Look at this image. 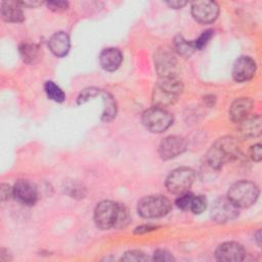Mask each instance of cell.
<instances>
[{
	"label": "cell",
	"mask_w": 262,
	"mask_h": 262,
	"mask_svg": "<svg viewBox=\"0 0 262 262\" xmlns=\"http://www.w3.org/2000/svg\"><path fill=\"white\" fill-rule=\"evenodd\" d=\"M253 107V100L249 97L236 98L230 105L229 117L231 121L239 123L242 120L247 118Z\"/></svg>",
	"instance_id": "16"
},
{
	"label": "cell",
	"mask_w": 262,
	"mask_h": 262,
	"mask_svg": "<svg viewBox=\"0 0 262 262\" xmlns=\"http://www.w3.org/2000/svg\"><path fill=\"white\" fill-rule=\"evenodd\" d=\"M259 196V188L251 181L242 180L232 184L227 198L236 208H248L254 205Z\"/></svg>",
	"instance_id": "3"
},
{
	"label": "cell",
	"mask_w": 262,
	"mask_h": 262,
	"mask_svg": "<svg viewBox=\"0 0 262 262\" xmlns=\"http://www.w3.org/2000/svg\"><path fill=\"white\" fill-rule=\"evenodd\" d=\"M19 1H5L1 4V16L7 23H21L25 18Z\"/></svg>",
	"instance_id": "18"
},
{
	"label": "cell",
	"mask_w": 262,
	"mask_h": 262,
	"mask_svg": "<svg viewBox=\"0 0 262 262\" xmlns=\"http://www.w3.org/2000/svg\"><path fill=\"white\" fill-rule=\"evenodd\" d=\"M63 189H64V192L69 194L71 198L81 199V198H84V195L86 194L85 187L80 182L73 181V180H69L64 182Z\"/></svg>",
	"instance_id": "24"
},
{
	"label": "cell",
	"mask_w": 262,
	"mask_h": 262,
	"mask_svg": "<svg viewBox=\"0 0 262 262\" xmlns=\"http://www.w3.org/2000/svg\"><path fill=\"white\" fill-rule=\"evenodd\" d=\"M167 4L172 8L178 9V8H182L184 5H186V2L185 1H170V2H167Z\"/></svg>",
	"instance_id": "37"
},
{
	"label": "cell",
	"mask_w": 262,
	"mask_h": 262,
	"mask_svg": "<svg viewBox=\"0 0 262 262\" xmlns=\"http://www.w3.org/2000/svg\"><path fill=\"white\" fill-rule=\"evenodd\" d=\"M120 204L112 201L99 202L94 210V222L100 229L106 230L116 226Z\"/></svg>",
	"instance_id": "7"
},
{
	"label": "cell",
	"mask_w": 262,
	"mask_h": 262,
	"mask_svg": "<svg viewBox=\"0 0 262 262\" xmlns=\"http://www.w3.org/2000/svg\"><path fill=\"white\" fill-rule=\"evenodd\" d=\"M100 92H101V91H100L99 89L94 88V87L85 88V89H83V90L81 91V93L79 94L77 101H78L79 104H83V103H85L86 101H88L90 98L95 97L96 95L100 94Z\"/></svg>",
	"instance_id": "27"
},
{
	"label": "cell",
	"mask_w": 262,
	"mask_h": 262,
	"mask_svg": "<svg viewBox=\"0 0 262 262\" xmlns=\"http://www.w3.org/2000/svg\"><path fill=\"white\" fill-rule=\"evenodd\" d=\"M155 68L159 74V78L177 77L178 67L175 55L167 50L160 49L155 54Z\"/></svg>",
	"instance_id": "8"
},
{
	"label": "cell",
	"mask_w": 262,
	"mask_h": 262,
	"mask_svg": "<svg viewBox=\"0 0 262 262\" xmlns=\"http://www.w3.org/2000/svg\"><path fill=\"white\" fill-rule=\"evenodd\" d=\"M186 140L178 135H171L163 139L159 145V155L163 160H171L184 152Z\"/></svg>",
	"instance_id": "11"
},
{
	"label": "cell",
	"mask_w": 262,
	"mask_h": 262,
	"mask_svg": "<svg viewBox=\"0 0 262 262\" xmlns=\"http://www.w3.org/2000/svg\"><path fill=\"white\" fill-rule=\"evenodd\" d=\"M173 48L175 52L182 57H189L196 50L194 46V42L186 40L181 35H178L174 38Z\"/></svg>",
	"instance_id": "20"
},
{
	"label": "cell",
	"mask_w": 262,
	"mask_h": 262,
	"mask_svg": "<svg viewBox=\"0 0 262 262\" xmlns=\"http://www.w3.org/2000/svg\"><path fill=\"white\" fill-rule=\"evenodd\" d=\"M0 194H1V200L2 201L8 200L12 195V188L8 184H2Z\"/></svg>",
	"instance_id": "34"
},
{
	"label": "cell",
	"mask_w": 262,
	"mask_h": 262,
	"mask_svg": "<svg viewBox=\"0 0 262 262\" xmlns=\"http://www.w3.org/2000/svg\"><path fill=\"white\" fill-rule=\"evenodd\" d=\"M170 209V201L161 194L144 196L138 202L137 206L138 214L146 219L163 217L169 213Z\"/></svg>",
	"instance_id": "4"
},
{
	"label": "cell",
	"mask_w": 262,
	"mask_h": 262,
	"mask_svg": "<svg viewBox=\"0 0 262 262\" xmlns=\"http://www.w3.org/2000/svg\"><path fill=\"white\" fill-rule=\"evenodd\" d=\"M48 46L51 52L55 56L62 57L67 55L70 50V47H71L70 37L64 32L54 33L48 41Z\"/></svg>",
	"instance_id": "17"
},
{
	"label": "cell",
	"mask_w": 262,
	"mask_h": 262,
	"mask_svg": "<svg viewBox=\"0 0 262 262\" xmlns=\"http://www.w3.org/2000/svg\"><path fill=\"white\" fill-rule=\"evenodd\" d=\"M144 127L154 133H162L173 124V116L163 107L152 106L142 114Z\"/></svg>",
	"instance_id": "5"
},
{
	"label": "cell",
	"mask_w": 262,
	"mask_h": 262,
	"mask_svg": "<svg viewBox=\"0 0 262 262\" xmlns=\"http://www.w3.org/2000/svg\"><path fill=\"white\" fill-rule=\"evenodd\" d=\"M239 156V146L235 138L226 136L219 138L208 150L205 160L207 165L214 169H220L226 162Z\"/></svg>",
	"instance_id": "1"
},
{
	"label": "cell",
	"mask_w": 262,
	"mask_h": 262,
	"mask_svg": "<svg viewBox=\"0 0 262 262\" xmlns=\"http://www.w3.org/2000/svg\"><path fill=\"white\" fill-rule=\"evenodd\" d=\"M261 117L260 116H248L239 122V132L246 138L257 137L261 134Z\"/></svg>",
	"instance_id": "19"
},
{
	"label": "cell",
	"mask_w": 262,
	"mask_h": 262,
	"mask_svg": "<svg viewBox=\"0 0 262 262\" xmlns=\"http://www.w3.org/2000/svg\"><path fill=\"white\" fill-rule=\"evenodd\" d=\"M19 4L21 6H26V7H37L39 5L42 4V2L39 1H19Z\"/></svg>",
	"instance_id": "36"
},
{
	"label": "cell",
	"mask_w": 262,
	"mask_h": 262,
	"mask_svg": "<svg viewBox=\"0 0 262 262\" xmlns=\"http://www.w3.org/2000/svg\"><path fill=\"white\" fill-rule=\"evenodd\" d=\"M12 196L23 205L33 206L38 199L37 187L33 182L20 179L12 187Z\"/></svg>",
	"instance_id": "12"
},
{
	"label": "cell",
	"mask_w": 262,
	"mask_h": 262,
	"mask_svg": "<svg viewBox=\"0 0 262 262\" xmlns=\"http://www.w3.org/2000/svg\"><path fill=\"white\" fill-rule=\"evenodd\" d=\"M256 62L251 56H239L232 67V78L235 82L244 83L251 80L256 73Z\"/></svg>",
	"instance_id": "13"
},
{
	"label": "cell",
	"mask_w": 262,
	"mask_h": 262,
	"mask_svg": "<svg viewBox=\"0 0 262 262\" xmlns=\"http://www.w3.org/2000/svg\"><path fill=\"white\" fill-rule=\"evenodd\" d=\"M207 208V199L204 195H193L189 210L193 214H201Z\"/></svg>",
	"instance_id": "25"
},
{
	"label": "cell",
	"mask_w": 262,
	"mask_h": 262,
	"mask_svg": "<svg viewBox=\"0 0 262 262\" xmlns=\"http://www.w3.org/2000/svg\"><path fill=\"white\" fill-rule=\"evenodd\" d=\"M195 173L191 168L180 167L173 170L166 179L167 189L174 194H181L190 188L193 183Z\"/></svg>",
	"instance_id": "6"
},
{
	"label": "cell",
	"mask_w": 262,
	"mask_h": 262,
	"mask_svg": "<svg viewBox=\"0 0 262 262\" xmlns=\"http://www.w3.org/2000/svg\"><path fill=\"white\" fill-rule=\"evenodd\" d=\"M250 156L255 162H260L262 159V150H261V144L256 143L251 146L250 148Z\"/></svg>",
	"instance_id": "33"
},
{
	"label": "cell",
	"mask_w": 262,
	"mask_h": 262,
	"mask_svg": "<svg viewBox=\"0 0 262 262\" xmlns=\"http://www.w3.org/2000/svg\"><path fill=\"white\" fill-rule=\"evenodd\" d=\"M154 260L156 261H173L174 257L166 250L159 249L154 253Z\"/></svg>",
	"instance_id": "32"
},
{
	"label": "cell",
	"mask_w": 262,
	"mask_h": 262,
	"mask_svg": "<svg viewBox=\"0 0 262 262\" xmlns=\"http://www.w3.org/2000/svg\"><path fill=\"white\" fill-rule=\"evenodd\" d=\"M100 94L103 100V112L101 114V120L103 122H110L117 115V104L114 97L108 92L101 91Z\"/></svg>",
	"instance_id": "21"
},
{
	"label": "cell",
	"mask_w": 262,
	"mask_h": 262,
	"mask_svg": "<svg viewBox=\"0 0 262 262\" xmlns=\"http://www.w3.org/2000/svg\"><path fill=\"white\" fill-rule=\"evenodd\" d=\"M46 5L50 10L57 11V12L67 10L69 7V3L66 1H49V2H46Z\"/></svg>",
	"instance_id": "31"
},
{
	"label": "cell",
	"mask_w": 262,
	"mask_h": 262,
	"mask_svg": "<svg viewBox=\"0 0 262 262\" xmlns=\"http://www.w3.org/2000/svg\"><path fill=\"white\" fill-rule=\"evenodd\" d=\"M211 216L216 222L225 223L234 220L238 216V208H236L227 196L219 198L212 206Z\"/></svg>",
	"instance_id": "10"
},
{
	"label": "cell",
	"mask_w": 262,
	"mask_h": 262,
	"mask_svg": "<svg viewBox=\"0 0 262 262\" xmlns=\"http://www.w3.org/2000/svg\"><path fill=\"white\" fill-rule=\"evenodd\" d=\"M246 251L244 247L236 242H226L221 244L215 252V257L219 261L238 262L245 259Z\"/></svg>",
	"instance_id": "14"
},
{
	"label": "cell",
	"mask_w": 262,
	"mask_h": 262,
	"mask_svg": "<svg viewBox=\"0 0 262 262\" xmlns=\"http://www.w3.org/2000/svg\"><path fill=\"white\" fill-rule=\"evenodd\" d=\"M260 233H261V231H260V230H258V231H257V233H256V239H257V243H258V245H259V246L261 245V243H260Z\"/></svg>",
	"instance_id": "39"
},
{
	"label": "cell",
	"mask_w": 262,
	"mask_h": 262,
	"mask_svg": "<svg viewBox=\"0 0 262 262\" xmlns=\"http://www.w3.org/2000/svg\"><path fill=\"white\" fill-rule=\"evenodd\" d=\"M183 90V85L177 77L159 78L152 90L154 106L165 107L173 104Z\"/></svg>",
	"instance_id": "2"
},
{
	"label": "cell",
	"mask_w": 262,
	"mask_h": 262,
	"mask_svg": "<svg viewBox=\"0 0 262 262\" xmlns=\"http://www.w3.org/2000/svg\"><path fill=\"white\" fill-rule=\"evenodd\" d=\"M219 13V7L216 2L209 0L195 1L191 4V14L193 18L201 24L213 23Z\"/></svg>",
	"instance_id": "9"
},
{
	"label": "cell",
	"mask_w": 262,
	"mask_h": 262,
	"mask_svg": "<svg viewBox=\"0 0 262 262\" xmlns=\"http://www.w3.org/2000/svg\"><path fill=\"white\" fill-rule=\"evenodd\" d=\"M130 219H131V217H130L128 209L124 205L120 204L117 223H116L115 228H124V227H126L129 224Z\"/></svg>",
	"instance_id": "26"
},
{
	"label": "cell",
	"mask_w": 262,
	"mask_h": 262,
	"mask_svg": "<svg viewBox=\"0 0 262 262\" xmlns=\"http://www.w3.org/2000/svg\"><path fill=\"white\" fill-rule=\"evenodd\" d=\"M18 51L26 63H34L40 56V48L35 43H23L20 44Z\"/></svg>",
	"instance_id": "22"
},
{
	"label": "cell",
	"mask_w": 262,
	"mask_h": 262,
	"mask_svg": "<svg viewBox=\"0 0 262 262\" xmlns=\"http://www.w3.org/2000/svg\"><path fill=\"white\" fill-rule=\"evenodd\" d=\"M122 261H147L148 257L141 251H137V250H132V251H128L126 252L122 258Z\"/></svg>",
	"instance_id": "28"
},
{
	"label": "cell",
	"mask_w": 262,
	"mask_h": 262,
	"mask_svg": "<svg viewBox=\"0 0 262 262\" xmlns=\"http://www.w3.org/2000/svg\"><path fill=\"white\" fill-rule=\"evenodd\" d=\"M158 226H155V225H140L138 227H136L134 229V233H138V234H141V233H145V232H148V231H151V230H155L157 229Z\"/></svg>",
	"instance_id": "35"
},
{
	"label": "cell",
	"mask_w": 262,
	"mask_h": 262,
	"mask_svg": "<svg viewBox=\"0 0 262 262\" xmlns=\"http://www.w3.org/2000/svg\"><path fill=\"white\" fill-rule=\"evenodd\" d=\"M7 254H8V250H6L5 248H2V249H1V254H0V260H1V261H8V260H11L10 255H7Z\"/></svg>",
	"instance_id": "38"
},
{
	"label": "cell",
	"mask_w": 262,
	"mask_h": 262,
	"mask_svg": "<svg viewBox=\"0 0 262 262\" xmlns=\"http://www.w3.org/2000/svg\"><path fill=\"white\" fill-rule=\"evenodd\" d=\"M44 90L47 97L55 102H62L66 99L64 92L52 81H47L44 84Z\"/></svg>",
	"instance_id": "23"
},
{
	"label": "cell",
	"mask_w": 262,
	"mask_h": 262,
	"mask_svg": "<svg viewBox=\"0 0 262 262\" xmlns=\"http://www.w3.org/2000/svg\"><path fill=\"white\" fill-rule=\"evenodd\" d=\"M192 198H193V194L189 191H186L184 193L179 194V196L175 201V204L181 210H188L190 208Z\"/></svg>",
	"instance_id": "30"
},
{
	"label": "cell",
	"mask_w": 262,
	"mask_h": 262,
	"mask_svg": "<svg viewBox=\"0 0 262 262\" xmlns=\"http://www.w3.org/2000/svg\"><path fill=\"white\" fill-rule=\"evenodd\" d=\"M213 34H214V31L212 29H208V30L204 31L202 33V35L193 41L195 49L196 50H202L204 47H206V45L208 44V42L212 38Z\"/></svg>",
	"instance_id": "29"
},
{
	"label": "cell",
	"mask_w": 262,
	"mask_h": 262,
	"mask_svg": "<svg viewBox=\"0 0 262 262\" xmlns=\"http://www.w3.org/2000/svg\"><path fill=\"white\" fill-rule=\"evenodd\" d=\"M123 61L122 52L118 48H104L99 54V62L103 70L114 72L121 66Z\"/></svg>",
	"instance_id": "15"
}]
</instances>
